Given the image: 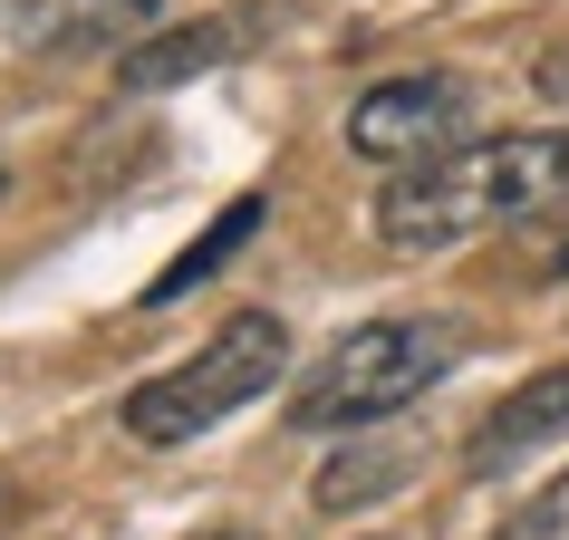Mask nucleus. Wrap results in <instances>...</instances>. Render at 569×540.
Instances as JSON below:
<instances>
[{
  "label": "nucleus",
  "mask_w": 569,
  "mask_h": 540,
  "mask_svg": "<svg viewBox=\"0 0 569 540\" xmlns=\"http://www.w3.org/2000/svg\"><path fill=\"white\" fill-rule=\"evenodd\" d=\"M569 203V126H521V136H463L453 154L396 174L377 193V241L387 251H453L502 222H540Z\"/></svg>",
  "instance_id": "obj_1"
},
{
  "label": "nucleus",
  "mask_w": 569,
  "mask_h": 540,
  "mask_svg": "<svg viewBox=\"0 0 569 540\" xmlns=\"http://www.w3.org/2000/svg\"><path fill=\"white\" fill-rule=\"evenodd\" d=\"M453 358H463L453 319H425V309L416 319H367L290 387V424L300 434H367V424L406 416L425 387H445Z\"/></svg>",
  "instance_id": "obj_2"
},
{
  "label": "nucleus",
  "mask_w": 569,
  "mask_h": 540,
  "mask_svg": "<svg viewBox=\"0 0 569 540\" xmlns=\"http://www.w3.org/2000/svg\"><path fill=\"white\" fill-rule=\"evenodd\" d=\"M280 377H290V329H280L270 309H241V319L212 329V348H193L183 367L146 377V387L117 406V424L136 444H193V434H212L222 416H241L251 396H270Z\"/></svg>",
  "instance_id": "obj_3"
},
{
  "label": "nucleus",
  "mask_w": 569,
  "mask_h": 540,
  "mask_svg": "<svg viewBox=\"0 0 569 540\" xmlns=\"http://www.w3.org/2000/svg\"><path fill=\"white\" fill-rule=\"evenodd\" d=\"M463 117H473V97H463V78H445V68H416V78H377V88L348 107V146L367 154V164H435V154L463 146Z\"/></svg>",
  "instance_id": "obj_4"
},
{
  "label": "nucleus",
  "mask_w": 569,
  "mask_h": 540,
  "mask_svg": "<svg viewBox=\"0 0 569 540\" xmlns=\"http://www.w3.org/2000/svg\"><path fill=\"white\" fill-rule=\"evenodd\" d=\"M251 10H222V20H193V30H164V39H136L117 59V88L126 97H154V88H183V78H203V68H222V59H241L251 49Z\"/></svg>",
  "instance_id": "obj_5"
},
{
  "label": "nucleus",
  "mask_w": 569,
  "mask_h": 540,
  "mask_svg": "<svg viewBox=\"0 0 569 540\" xmlns=\"http://www.w3.org/2000/svg\"><path fill=\"white\" fill-rule=\"evenodd\" d=\"M560 434H569V367H540V377H521V387L482 416V434L463 444V463H473V473H502V463L560 444Z\"/></svg>",
  "instance_id": "obj_6"
},
{
  "label": "nucleus",
  "mask_w": 569,
  "mask_h": 540,
  "mask_svg": "<svg viewBox=\"0 0 569 540\" xmlns=\"http://www.w3.org/2000/svg\"><path fill=\"white\" fill-rule=\"evenodd\" d=\"M261 212H270L261 193H232V203H222V222H212L203 241H183L174 261H164V270H154V280H146V309H174L183 290H203L212 270H222V261H232V251H241V241L261 232Z\"/></svg>",
  "instance_id": "obj_7"
},
{
  "label": "nucleus",
  "mask_w": 569,
  "mask_h": 540,
  "mask_svg": "<svg viewBox=\"0 0 569 540\" xmlns=\"http://www.w3.org/2000/svg\"><path fill=\"white\" fill-rule=\"evenodd\" d=\"M146 20H154V0H49L20 30H30V49H97V39H136Z\"/></svg>",
  "instance_id": "obj_8"
},
{
  "label": "nucleus",
  "mask_w": 569,
  "mask_h": 540,
  "mask_svg": "<svg viewBox=\"0 0 569 540\" xmlns=\"http://www.w3.org/2000/svg\"><path fill=\"white\" fill-rule=\"evenodd\" d=\"M406 482V453H338L319 473V511H358L367 492H396Z\"/></svg>",
  "instance_id": "obj_9"
},
{
  "label": "nucleus",
  "mask_w": 569,
  "mask_h": 540,
  "mask_svg": "<svg viewBox=\"0 0 569 540\" xmlns=\"http://www.w3.org/2000/svg\"><path fill=\"white\" fill-rule=\"evenodd\" d=\"M492 540H569V473H560V482H540V492L511 511Z\"/></svg>",
  "instance_id": "obj_10"
},
{
  "label": "nucleus",
  "mask_w": 569,
  "mask_h": 540,
  "mask_svg": "<svg viewBox=\"0 0 569 540\" xmlns=\"http://www.w3.org/2000/svg\"><path fill=\"white\" fill-rule=\"evenodd\" d=\"M521 280H569V212H560V222H531V241H521Z\"/></svg>",
  "instance_id": "obj_11"
},
{
  "label": "nucleus",
  "mask_w": 569,
  "mask_h": 540,
  "mask_svg": "<svg viewBox=\"0 0 569 540\" xmlns=\"http://www.w3.org/2000/svg\"><path fill=\"white\" fill-rule=\"evenodd\" d=\"M540 88H550V97H569V49H560V59H540Z\"/></svg>",
  "instance_id": "obj_12"
},
{
  "label": "nucleus",
  "mask_w": 569,
  "mask_h": 540,
  "mask_svg": "<svg viewBox=\"0 0 569 540\" xmlns=\"http://www.w3.org/2000/svg\"><path fill=\"white\" fill-rule=\"evenodd\" d=\"M193 540H261V531H241V521H222V531H193Z\"/></svg>",
  "instance_id": "obj_13"
},
{
  "label": "nucleus",
  "mask_w": 569,
  "mask_h": 540,
  "mask_svg": "<svg viewBox=\"0 0 569 540\" xmlns=\"http://www.w3.org/2000/svg\"><path fill=\"white\" fill-rule=\"evenodd\" d=\"M0 193H10V164H0Z\"/></svg>",
  "instance_id": "obj_14"
},
{
  "label": "nucleus",
  "mask_w": 569,
  "mask_h": 540,
  "mask_svg": "<svg viewBox=\"0 0 569 540\" xmlns=\"http://www.w3.org/2000/svg\"><path fill=\"white\" fill-rule=\"evenodd\" d=\"M377 540H396V531H377Z\"/></svg>",
  "instance_id": "obj_15"
}]
</instances>
